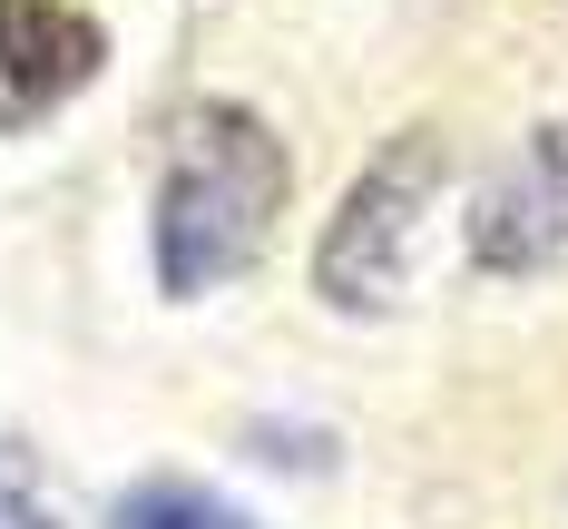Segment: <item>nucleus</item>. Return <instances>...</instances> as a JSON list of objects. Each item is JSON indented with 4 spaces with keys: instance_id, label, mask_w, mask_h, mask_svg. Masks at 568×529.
<instances>
[{
    "instance_id": "f257e3e1",
    "label": "nucleus",
    "mask_w": 568,
    "mask_h": 529,
    "mask_svg": "<svg viewBox=\"0 0 568 529\" xmlns=\"http://www.w3.org/2000/svg\"><path fill=\"white\" fill-rule=\"evenodd\" d=\"M294 196V157L245 99H196L168 138V167H158V206H148V255H158V294L196 304V294H226L265 245L275 216Z\"/></svg>"
},
{
    "instance_id": "f03ea898",
    "label": "nucleus",
    "mask_w": 568,
    "mask_h": 529,
    "mask_svg": "<svg viewBox=\"0 0 568 529\" xmlns=\"http://www.w3.org/2000/svg\"><path fill=\"white\" fill-rule=\"evenodd\" d=\"M442 176H452L442 138H432V128H402L393 147L343 186L334 226L314 245V294H324L334 314H393L402 304L412 255H422V226H432V206H442Z\"/></svg>"
},
{
    "instance_id": "7ed1b4c3",
    "label": "nucleus",
    "mask_w": 568,
    "mask_h": 529,
    "mask_svg": "<svg viewBox=\"0 0 568 529\" xmlns=\"http://www.w3.org/2000/svg\"><path fill=\"white\" fill-rule=\"evenodd\" d=\"M568 255V128H529L490 186L470 196V265L480 275H539Z\"/></svg>"
},
{
    "instance_id": "20e7f679",
    "label": "nucleus",
    "mask_w": 568,
    "mask_h": 529,
    "mask_svg": "<svg viewBox=\"0 0 568 529\" xmlns=\"http://www.w3.org/2000/svg\"><path fill=\"white\" fill-rule=\"evenodd\" d=\"M109 69V30L79 0H0V138L59 118Z\"/></svg>"
},
{
    "instance_id": "39448f33",
    "label": "nucleus",
    "mask_w": 568,
    "mask_h": 529,
    "mask_svg": "<svg viewBox=\"0 0 568 529\" xmlns=\"http://www.w3.org/2000/svg\"><path fill=\"white\" fill-rule=\"evenodd\" d=\"M109 529H265L255 510H235L206 480H138L109 500Z\"/></svg>"
},
{
    "instance_id": "423d86ee",
    "label": "nucleus",
    "mask_w": 568,
    "mask_h": 529,
    "mask_svg": "<svg viewBox=\"0 0 568 529\" xmlns=\"http://www.w3.org/2000/svg\"><path fill=\"white\" fill-rule=\"evenodd\" d=\"M0 529H59V510H50V490H40V461L0 431Z\"/></svg>"
}]
</instances>
